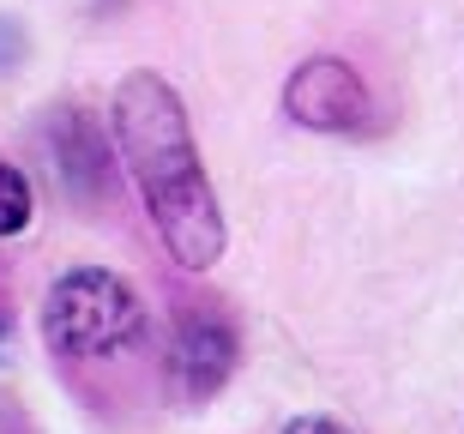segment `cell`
Here are the masks:
<instances>
[{"label": "cell", "instance_id": "6da1fadb", "mask_svg": "<svg viewBox=\"0 0 464 434\" xmlns=\"http://www.w3.org/2000/svg\"><path fill=\"white\" fill-rule=\"evenodd\" d=\"M109 133H115V157L145 199V217L163 236L169 260L181 272H211L224 260L229 229L175 85L145 67L127 72L115 85V103H109Z\"/></svg>", "mask_w": 464, "mask_h": 434}, {"label": "cell", "instance_id": "7a4b0ae2", "mask_svg": "<svg viewBox=\"0 0 464 434\" xmlns=\"http://www.w3.org/2000/svg\"><path fill=\"white\" fill-rule=\"evenodd\" d=\"M43 338L67 362H115L145 344V302L109 265H72L43 295Z\"/></svg>", "mask_w": 464, "mask_h": 434}, {"label": "cell", "instance_id": "3957f363", "mask_svg": "<svg viewBox=\"0 0 464 434\" xmlns=\"http://www.w3.org/2000/svg\"><path fill=\"white\" fill-rule=\"evenodd\" d=\"M284 115L308 133H362L374 115V97H368V85L350 61L314 54L284 79Z\"/></svg>", "mask_w": 464, "mask_h": 434}, {"label": "cell", "instance_id": "277c9868", "mask_svg": "<svg viewBox=\"0 0 464 434\" xmlns=\"http://www.w3.org/2000/svg\"><path fill=\"white\" fill-rule=\"evenodd\" d=\"M236 326H229V313H218L211 302H193L181 313V326H175V344H169V386L181 404H206L218 399L236 374Z\"/></svg>", "mask_w": 464, "mask_h": 434}, {"label": "cell", "instance_id": "5b68a950", "mask_svg": "<svg viewBox=\"0 0 464 434\" xmlns=\"http://www.w3.org/2000/svg\"><path fill=\"white\" fill-rule=\"evenodd\" d=\"M31 217H36V193H31V181H24V169L0 163V236L31 229Z\"/></svg>", "mask_w": 464, "mask_h": 434}, {"label": "cell", "instance_id": "8992f818", "mask_svg": "<svg viewBox=\"0 0 464 434\" xmlns=\"http://www.w3.org/2000/svg\"><path fill=\"white\" fill-rule=\"evenodd\" d=\"M284 434H356V429L338 422V417H290V422H284Z\"/></svg>", "mask_w": 464, "mask_h": 434}, {"label": "cell", "instance_id": "52a82bcc", "mask_svg": "<svg viewBox=\"0 0 464 434\" xmlns=\"http://www.w3.org/2000/svg\"><path fill=\"white\" fill-rule=\"evenodd\" d=\"M6 332H13V295L0 290V338H6Z\"/></svg>", "mask_w": 464, "mask_h": 434}, {"label": "cell", "instance_id": "ba28073f", "mask_svg": "<svg viewBox=\"0 0 464 434\" xmlns=\"http://www.w3.org/2000/svg\"><path fill=\"white\" fill-rule=\"evenodd\" d=\"M0 434H6V429H0Z\"/></svg>", "mask_w": 464, "mask_h": 434}]
</instances>
